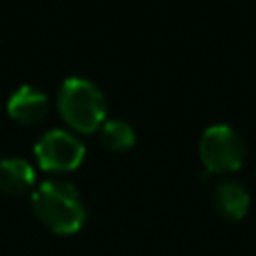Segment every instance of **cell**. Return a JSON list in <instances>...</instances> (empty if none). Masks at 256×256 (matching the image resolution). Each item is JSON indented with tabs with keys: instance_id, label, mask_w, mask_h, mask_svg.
Instances as JSON below:
<instances>
[{
	"instance_id": "277c9868",
	"label": "cell",
	"mask_w": 256,
	"mask_h": 256,
	"mask_svg": "<svg viewBox=\"0 0 256 256\" xmlns=\"http://www.w3.org/2000/svg\"><path fill=\"white\" fill-rule=\"evenodd\" d=\"M38 164L48 172H70L78 168L86 156L84 142L62 128H52L40 136L34 146Z\"/></svg>"
},
{
	"instance_id": "5b68a950",
	"label": "cell",
	"mask_w": 256,
	"mask_h": 256,
	"mask_svg": "<svg viewBox=\"0 0 256 256\" xmlns=\"http://www.w3.org/2000/svg\"><path fill=\"white\" fill-rule=\"evenodd\" d=\"M48 106H50V102H48L46 92L34 84H22L20 88H16L10 94V98L6 102L8 114L20 124L40 122L46 116Z\"/></svg>"
},
{
	"instance_id": "6da1fadb",
	"label": "cell",
	"mask_w": 256,
	"mask_h": 256,
	"mask_svg": "<svg viewBox=\"0 0 256 256\" xmlns=\"http://www.w3.org/2000/svg\"><path fill=\"white\" fill-rule=\"evenodd\" d=\"M32 208L38 220L54 234H76L86 222L84 200L70 182H42L32 194Z\"/></svg>"
},
{
	"instance_id": "52a82bcc",
	"label": "cell",
	"mask_w": 256,
	"mask_h": 256,
	"mask_svg": "<svg viewBox=\"0 0 256 256\" xmlns=\"http://www.w3.org/2000/svg\"><path fill=\"white\" fill-rule=\"evenodd\" d=\"M36 172L26 158L12 156L0 160V190L10 196H20L32 188Z\"/></svg>"
},
{
	"instance_id": "7a4b0ae2",
	"label": "cell",
	"mask_w": 256,
	"mask_h": 256,
	"mask_svg": "<svg viewBox=\"0 0 256 256\" xmlns=\"http://www.w3.org/2000/svg\"><path fill=\"white\" fill-rule=\"evenodd\" d=\"M58 110L62 118L80 132H92L102 126L108 102L100 86L84 76H68L58 90Z\"/></svg>"
},
{
	"instance_id": "ba28073f",
	"label": "cell",
	"mask_w": 256,
	"mask_h": 256,
	"mask_svg": "<svg viewBox=\"0 0 256 256\" xmlns=\"http://www.w3.org/2000/svg\"><path fill=\"white\" fill-rule=\"evenodd\" d=\"M100 142L112 152H126L136 144V132L124 118H110L100 126Z\"/></svg>"
},
{
	"instance_id": "3957f363",
	"label": "cell",
	"mask_w": 256,
	"mask_h": 256,
	"mask_svg": "<svg viewBox=\"0 0 256 256\" xmlns=\"http://www.w3.org/2000/svg\"><path fill=\"white\" fill-rule=\"evenodd\" d=\"M200 158L208 172H234L244 164V138L228 124H212L200 136Z\"/></svg>"
},
{
	"instance_id": "8992f818",
	"label": "cell",
	"mask_w": 256,
	"mask_h": 256,
	"mask_svg": "<svg viewBox=\"0 0 256 256\" xmlns=\"http://www.w3.org/2000/svg\"><path fill=\"white\" fill-rule=\"evenodd\" d=\"M214 208L226 220H242L250 208V194L240 182H222L214 190Z\"/></svg>"
}]
</instances>
